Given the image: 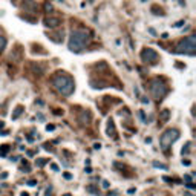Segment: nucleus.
<instances>
[{
	"instance_id": "nucleus-9",
	"label": "nucleus",
	"mask_w": 196,
	"mask_h": 196,
	"mask_svg": "<svg viewBox=\"0 0 196 196\" xmlns=\"http://www.w3.org/2000/svg\"><path fill=\"white\" fill-rule=\"evenodd\" d=\"M89 121H90V112L89 110H83L80 113V122H81V124H87Z\"/></svg>"
},
{
	"instance_id": "nucleus-13",
	"label": "nucleus",
	"mask_w": 196,
	"mask_h": 196,
	"mask_svg": "<svg viewBox=\"0 0 196 196\" xmlns=\"http://www.w3.org/2000/svg\"><path fill=\"white\" fill-rule=\"evenodd\" d=\"M5 47H6V38L3 35H0V52H2Z\"/></svg>"
},
{
	"instance_id": "nucleus-18",
	"label": "nucleus",
	"mask_w": 196,
	"mask_h": 196,
	"mask_svg": "<svg viewBox=\"0 0 196 196\" xmlns=\"http://www.w3.org/2000/svg\"><path fill=\"white\" fill-rule=\"evenodd\" d=\"M86 190H87V191H90V193H93V194H96V196H98V190H96V188H93V187H87V188H86Z\"/></svg>"
},
{
	"instance_id": "nucleus-33",
	"label": "nucleus",
	"mask_w": 196,
	"mask_h": 196,
	"mask_svg": "<svg viewBox=\"0 0 196 196\" xmlns=\"http://www.w3.org/2000/svg\"><path fill=\"white\" fill-rule=\"evenodd\" d=\"M63 196H72V194H69V193H66V194H63Z\"/></svg>"
},
{
	"instance_id": "nucleus-4",
	"label": "nucleus",
	"mask_w": 196,
	"mask_h": 196,
	"mask_svg": "<svg viewBox=\"0 0 196 196\" xmlns=\"http://www.w3.org/2000/svg\"><path fill=\"white\" fill-rule=\"evenodd\" d=\"M176 54H187V55H194V35H188L185 37L182 41H179V44L175 49Z\"/></svg>"
},
{
	"instance_id": "nucleus-1",
	"label": "nucleus",
	"mask_w": 196,
	"mask_h": 196,
	"mask_svg": "<svg viewBox=\"0 0 196 196\" xmlns=\"http://www.w3.org/2000/svg\"><path fill=\"white\" fill-rule=\"evenodd\" d=\"M89 41H90V37H89V32L86 29H72V32L69 35L67 47L72 52H81L89 44Z\"/></svg>"
},
{
	"instance_id": "nucleus-22",
	"label": "nucleus",
	"mask_w": 196,
	"mask_h": 196,
	"mask_svg": "<svg viewBox=\"0 0 196 196\" xmlns=\"http://www.w3.org/2000/svg\"><path fill=\"white\" fill-rule=\"evenodd\" d=\"M139 116H141V119H142V121L145 122V116H144V112H142V110L139 112Z\"/></svg>"
},
{
	"instance_id": "nucleus-6",
	"label": "nucleus",
	"mask_w": 196,
	"mask_h": 196,
	"mask_svg": "<svg viewBox=\"0 0 196 196\" xmlns=\"http://www.w3.org/2000/svg\"><path fill=\"white\" fill-rule=\"evenodd\" d=\"M141 60H142L144 63L155 64V63H158L159 55L156 54L155 49H152V47H144L142 51H141Z\"/></svg>"
},
{
	"instance_id": "nucleus-17",
	"label": "nucleus",
	"mask_w": 196,
	"mask_h": 196,
	"mask_svg": "<svg viewBox=\"0 0 196 196\" xmlns=\"http://www.w3.org/2000/svg\"><path fill=\"white\" fill-rule=\"evenodd\" d=\"M190 145H191V142H187V144H185V147H182V150H181V153H182V155L188 153V150H190L188 147H190Z\"/></svg>"
},
{
	"instance_id": "nucleus-24",
	"label": "nucleus",
	"mask_w": 196,
	"mask_h": 196,
	"mask_svg": "<svg viewBox=\"0 0 196 196\" xmlns=\"http://www.w3.org/2000/svg\"><path fill=\"white\" fill-rule=\"evenodd\" d=\"M141 101H142L144 104H149V98H145V96H144V98H142V100H141Z\"/></svg>"
},
{
	"instance_id": "nucleus-7",
	"label": "nucleus",
	"mask_w": 196,
	"mask_h": 196,
	"mask_svg": "<svg viewBox=\"0 0 196 196\" xmlns=\"http://www.w3.org/2000/svg\"><path fill=\"white\" fill-rule=\"evenodd\" d=\"M43 23H44V26H47V28H57L58 24H61V20L58 17H46Z\"/></svg>"
},
{
	"instance_id": "nucleus-29",
	"label": "nucleus",
	"mask_w": 196,
	"mask_h": 196,
	"mask_svg": "<svg viewBox=\"0 0 196 196\" xmlns=\"http://www.w3.org/2000/svg\"><path fill=\"white\" fill-rule=\"evenodd\" d=\"M178 2H179L181 6H185V2H184V0H178Z\"/></svg>"
},
{
	"instance_id": "nucleus-5",
	"label": "nucleus",
	"mask_w": 196,
	"mask_h": 196,
	"mask_svg": "<svg viewBox=\"0 0 196 196\" xmlns=\"http://www.w3.org/2000/svg\"><path fill=\"white\" fill-rule=\"evenodd\" d=\"M178 138H179V130H176V129H167V130L161 135V139H159L161 147H162L164 150H167L168 147L173 144Z\"/></svg>"
},
{
	"instance_id": "nucleus-16",
	"label": "nucleus",
	"mask_w": 196,
	"mask_h": 196,
	"mask_svg": "<svg viewBox=\"0 0 196 196\" xmlns=\"http://www.w3.org/2000/svg\"><path fill=\"white\" fill-rule=\"evenodd\" d=\"M47 162V159H44V158H40L38 161H35V164H37V167H43L44 164Z\"/></svg>"
},
{
	"instance_id": "nucleus-30",
	"label": "nucleus",
	"mask_w": 196,
	"mask_h": 196,
	"mask_svg": "<svg viewBox=\"0 0 196 196\" xmlns=\"http://www.w3.org/2000/svg\"><path fill=\"white\" fill-rule=\"evenodd\" d=\"M3 126H5V122H3V121H0V129H2Z\"/></svg>"
},
{
	"instance_id": "nucleus-26",
	"label": "nucleus",
	"mask_w": 196,
	"mask_h": 196,
	"mask_svg": "<svg viewBox=\"0 0 196 196\" xmlns=\"http://www.w3.org/2000/svg\"><path fill=\"white\" fill-rule=\"evenodd\" d=\"M93 147H95V149L98 150V149H100V147H101V144H100V142H96V144H93Z\"/></svg>"
},
{
	"instance_id": "nucleus-10",
	"label": "nucleus",
	"mask_w": 196,
	"mask_h": 196,
	"mask_svg": "<svg viewBox=\"0 0 196 196\" xmlns=\"http://www.w3.org/2000/svg\"><path fill=\"white\" fill-rule=\"evenodd\" d=\"M107 133H109V136H115L116 135L115 126H113V121L112 119H109V122H107Z\"/></svg>"
},
{
	"instance_id": "nucleus-21",
	"label": "nucleus",
	"mask_w": 196,
	"mask_h": 196,
	"mask_svg": "<svg viewBox=\"0 0 196 196\" xmlns=\"http://www.w3.org/2000/svg\"><path fill=\"white\" fill-rule=\"evenodd\" d=\"M103 187H104V188H109V181L104 179V181H103Z\"/></svg>"
},
{
	"instance_id": "nucleus-28",
	"label": "nucleus",
	"mask_w": 196,
	"mask_h": 196,
	"mask_svg": "<svg viewBox=\"0 0 196 196\" xmlns=\"http://www.w3.org/2000/svg\"><path fill=\"white\" fill-rule=\"evenodd\" d=\"M64 178H66V179H70L72 175H70V173H64Z\"/></svg>"
},
{
	"instance_id": "nucleus-12",
	"label": "nucleus",
	"mask_w": 196,
	"mask_h": 196,
	"mask_svg": "<svg viewBox=\"0 0 196 196\" xmlns=\"http://www.w3.org/2000/svg\"><path fill=\"white\" fill-rule=\"evenodd\" d=\"M21 112H23V107H21V106H18V107L15 109V112L12 113V116H11V118H12V119H17V118L21 115Z\"/></svg>"
},
{
	"instance_id": "nucleus-19",
	"label": "nucleus",
	"mask_w": 196,
	"mask_h": 196,
	"mask_svg": "<svg viewBox=\"0 0 196 196\" xmlns=\"http://www.w3.org/2000/svg\"><path fill=\"white\" fill-rule=\"evenodd\" d=\"M28 185H29V187H34V185H37V181L31 179V181H28Z\"/></svg>"
},
{
	"instance_id": "nucleus-3",
	"label": "nucleus",
	"mask_w": 196,
	"mask_h": 196,
	"mask_svg": "<svg viewBox=\"0 0 196 196\" xmlns=\"http://www.w3.org/2000/svg\"><path fill=\"white\" fill-rule=\"evenodd\" d=\"M149 89H150V93H152V96L155 98V100H158V101H161L162 98L167 95V92H168V87L159 80V78H153V80H150V83H149Z\"/></svg>"
},
{
	"instance_id": "nucleus-15",
	"label": "nucleus",
	"mask_w": 196,
	"mask_h": 196,
	"mask_svg": "<svg viewBox=\"0 0 196 196\" xmlns=\"http://www.w3.org/2000/svg\"><path fill=\"white\" fill-rule=\"evenodd\" d=\"M153 167H156V168H162V170H167V168H168L165 164H161V162H156V161L153 162Z\"/></svg>"
},
{
	"instance_id": "nucleus-27",
	"label": "nucleus",
	"mask_w": 196,
	"mask_h": 196,
	"mask_svg": "<svg viewBox=\"0 0 196 196\" xmlns=\"http://www.w3.org/2000/svg\"><path fill=\"white\" fill-rule=\"evenodd\" d=\"M182 23H184V21H178L176 24H173V26H175V28H179V26H181V24H182Z\"/></svg>"
},
{
	"instance_id": "nucleus-2",
	"label": "nucleus",
	"mask_w": 196,
	"mask_h": 196,
	"mask_svg": "<svg viewBox=\"0 0 196 196\" xmlns=\"http://www.w3.org/2000/svg\"><path fill=\"white\" fill-rule=\"evenodd\" d=\"M52 86H54L61 95H64V96L72 95L74 89H75L74 80H72L69 75H66L64 72H58L57 75L52 77Z\"/></svg>"
},
{
	"instance_id": "nucleus-32",
	"label": "nucleus",
	"mask_w": 196,
	"mask_h": 196,
	"mask_svg": "<svg viewBox=\"0 0 196 196\" xmlns=\"http://www.w3.org/2000/svg\"><path fill=\"white\" fill-rule=\"evenodd\" d=\"M185 196H193V194L191 193H185Z\"/></svg>"
},
{
	"instance_id": "nucleus-25",
	"label": "nucleus",
	"mask_w": 196,
	"mask_h": 196,
	"mask_svg": "<svg viewBox=\"0 0 196 196\" xmlns=\"http://www.w3.org/2000/svg\"><path fill=\"white\" fill-rule=\"evenodd\" d=\"M54 129H55V127H54L52 124H51V126H46V130H54Z\"/></svg>"
},
{
	"instance_id": "nucleus-14",
	"label": "nucleus",
	"mask_w": 196,
	"mask_h": 196,
	"mask_svg": "<svg viewBox=\"0 0 196 196\" xmlns=\"http://www.w3.org/2000/svg\"><path fill=\"white\" fill-rule=\"evenodd\" d=\"M8 150H9V145H2V149H0V155L2 156H6V153H8Z\"/></svg>"
},
{
	"instance_id": "nucleus-20",
	"label": "nucleus",
	"mask_w": 196,
	"mask_h": 196,
	"mask_svg": "<svg viewBox=\"0 0 196 196\" xmlns=\"http://www.w3.org/2000/svg\"><path fill=\"white\" fill-rule=\"evenodd\" d=\"M51 168H52L54 172H58V165H57V164H51Z\"/></svg>"
},
{
	"instance_id": "nucleus-31",
	"label": "nucleus",
	"mask_w": 196,
	"mask_h": 196,
	"mask_svg": "<svg viewBox=\"0 0 196 196\" xmlns=\"http://www.w3.org/2000/svg\"><path fill=\"white\" fill-rule=\"evenodd\" d=\"M21 196H29L28 193H21Z\"/></svg>"
},
{
	"instance_id": "nucleus-23",
	"label": "nucleus",
	"mask_w": 196,
	"mask_h": 196,
	"mask_svg": "<svg viewBox=\"0 0 196 196\" xmlns=\"http://www.w3.org/2000/svg\"><path fill=\"white\" fill-rule=\"evenodd\" d=\"M187 187H188V188H191V190H193V188H194V187H196V185H194V184H193V182H188V184H187Z\"/></svg>"
},
{
	"instance_id": "nucleus-11",
	"label": "nucleus",
	"mask_w": 196,
	"mask_h": 196,
	"mask_svg": "<svg viewBox=\"0 0 196 196\" xmlns=\"http://www.w3.org/2000/svg\"><path fill=\"white\" fill-rule=\"evenodd\" d=\"M168 116H170V110H167V109H164V110L161 112V115H159V119H161L162 122H165V121L168 119Z\"/></svg>"
},
{
	"instance_id": "nucleus-8",
	"label": "nucleus",
	"mask_w": 196,
	"mask_h": 196,
	"mask_svg": "<svg viewBox=\"0 0 196 196\" xmlns=\"http://www.w3.org/2000/svg\"><path fill=\"white\" fill-rule=\"evenodd\" d=\"M23 9L26 11V12L34 14L37 11V5H35L34 0H24V2H23Z\"/></svg>"
}]
</instances>
